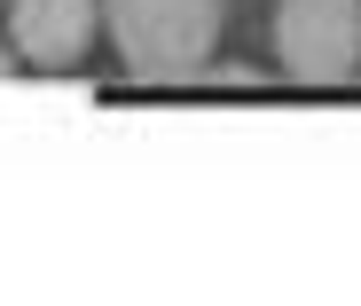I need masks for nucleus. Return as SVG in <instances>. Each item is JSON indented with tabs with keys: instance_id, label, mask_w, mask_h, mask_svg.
<instances>
[{
	"instance_id": "1",
	"label": "nucleus",
	"mask_w": 361,
	"mask_h": 306,
	"mask_svg": "<svg viewBox=\"0 0 361 306\" xmlns=\"http://www.w3.org/2000/svg\"><path fill=\"white\" fill-rule=\"evenodd\" d=\"M228 0H102V32L118 47V63L149 87L197 79L220 47Z\"/></svg>"
},
{
	"instance_id": "2",
	"label": "nucleus",
	"mask_w": 361,
	"mask_h": 306,
	"mask_svg": "<svg viewBox=\"0 0 361 306\" xmlns=\"http://www.w3.org/2000/svg\"><path fill=\"white\" fill-rule=\"evenodd\" d=\"M275 55L298 87H338L361 71V0H275Z\"/></svg>"
},
{
	"instance_id": "3",
	"label": "nucleus",
	"mask_w": 361,
	"mask_h": 306,
	"mask_svg": "<svg viewBox=\"0 0 361 306\" xmlns=\"http://www.w3.org/2000/svg\"><path fill=\"white\" fill-rule=\"evenodd\" d=\"M102 0H8V47L32 71H71L94 47Z\"/></svg>"
},
{
	"instance_id": "4",
	"label": "nucleus",
	"mask_w": 361,
	"mask_h": 306,
	"mask_svg": "<svg viewBox=\"0 0 361 306\" xmlns=\"http://www.w3.org/2000/svg\"><path fill=\"white\" fill-rule=\"evenodd\" d=\"M0 79H16V47H0Z\"/></svg>"
}]
</instances>
